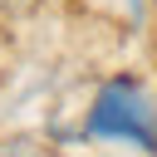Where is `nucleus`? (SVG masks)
I'll return each mask as SVG.
<instances>
[{
	"instance_id": "nucleus-1",
	"label": "nucleus",
	"mask_w": 157,
	"mask_h": 157,
	"mask_svg": "<svg viewBox=\"0 0 157 157\" xmlns=\"http://www.w3.org/2000/svg\"><path fill=\"white\" fill-rule=\"evenodd\" d=\"M88 137H123L142 152H157V98L132 78L103 83L88 113Z\"/></svg>"
},
{
	"instance_id": "nucleus-2",
	"label": "nucleus",
	"mask_w": 157,
	"mask_h": 157,
	"mask_svg": "<svg viewBox=\"0 0 157 157\" xmlns=\"http://www.w3.org/2000/svg\"><path fill=\"white\" fill-rule=\"evenodd\" d=\"M152 5H157V0H152Z\"/></svg>"
}]
</instances>
